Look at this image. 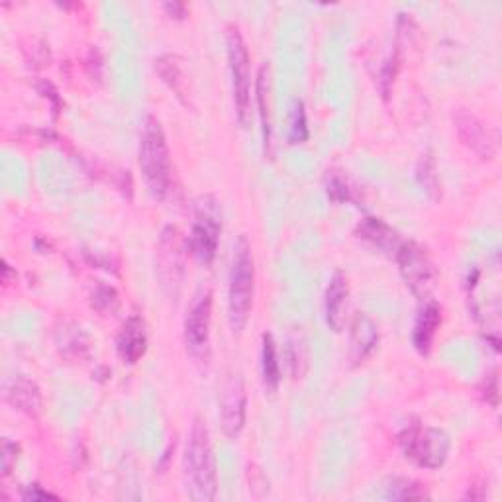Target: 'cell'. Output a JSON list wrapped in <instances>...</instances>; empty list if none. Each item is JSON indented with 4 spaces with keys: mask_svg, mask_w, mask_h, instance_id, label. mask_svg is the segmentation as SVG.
Instances as JSON below:
<instances>
[{
    "mask_svg": "<svg viewBox=\"0 0 502 502\" xmlns=\"http://www.w3.org/2000/svg\"><path fill=\"white\" fill-rule=\"evenodd\" d=\"M182 469H185L187 493L197 502H212L218 491L216 458L211 442V434L201 418H194L191 432L187 436L185 458H182Z\"/></svg>",
    "mask_w": 502,
    "mask_h": 502,
    "instance_id": "6da1fadb",
    "label": "cell"
},
{
    "mask_svg": "<svg viewBox=\"0 0 502 502\" xmlns=\"http://www.w3.org/2000/svg\"><path fill=\"white\" fill-rule=\"evenodd\" d=\"M138 163L153 197L163 199L171 189V173H173V167H171L169 145L163 128L153 116H148L143 120L140 133Z\"/></svg>",
    "mask_w": 502,
    "mask_h": 502,
    "instance_id": "7a4b0ae2",
    "label": "cell"
},
{
    "mask_svg": "<svg viewBox=\"0 0 502 502\" xmlns=\"http://www.w3.org/2000/svg\"><path fill=\"white\" fill-rule=\"evenodd\" d=\"M255 295V263L246 238H240L234 246L228 285V316L234 332L246 328Z\"/></svg>",
    "mask_w": 502,
    "mask_h": 502,
    "instance_id": "3957f363",
    "label": "cell"
},
{
    "mask_svg": "<svg viewBox=\"0 0 502 502\" xmlns=\"http://www.w3.org/2000/svg\"><path fill=\"white\" fill-rule=\"evenodd\" d=\"M400 448L407 459L424 469L442 468L449 456V436L439 428L412 424L400 434Z\"/></svg>",
    "mask_w": 502,
    "mask_h": 502,
    "instance_id": "277c9868",
    "label": "cell"
},
{
    "mask_svg": "<svg viewBox=\"0 0 502 502\" xmlns=\"http://www.w3.org/2000/svg\"><path fill=\"white\" fill-rule=\"evenodd\" d=\"M228 64L231 75V93L240 124H248L251 106V57L238 28H228Z\"/></svg>",
    "mask_w": 502,
    "mask_h": 502,
    "instance_id": "5b68a950",
    "label": "cell"
},
{
    "mask_svg": "<svg viewBox=\"0 0 502 502\" xmlns=\"http://www.w3.org/2000/svg\"><path fill=\"white\" fill-rule=\"evenodd\" d=\"M397 261L404 281H407L414 295H426L434 287V263L418 243H402L397 251Z\"/></svg>",
    "mask_w": 502,
    "mask_h": 502,
    "instance_id": "8992f818",
    "label": "cell"
},
{
    "mask_svg": "<svg viewBox=\"0 0 502 502\" xmlns=\"http://www.w3.org/2000/svg\"><path fill=\"white\" fill-rule=\"evenodd\" d=\"M211 320H212V297L211 292H202L187 312L185 318V341L187 349L194 358H206L208 344H211Z\"/></svg>",
    "mask_w": 502,
    "mask_h": 502,
    "instance_id": "52a82bcc",
    "label": "cell"
},
{
    "mask_svg": "<svg viewBox=\"0 0 502 502\" xmlns=\"http://www.w3.org/2000/svg\"><path fill=\"white\" fill-rule=\"evenodd\" d=\"M220 231H222V224H220V218L214 208L211 204L201 206L189 238V248L201 263L204 265L212 263L218 251Z\"/></svg>",
    "mask_w": 502,
    "mask_h": 502,
    "instance_id": "ba28073f",
    "label": "cell"
},
{
    "mask_svg": "<svg viewBox=\"0 0 502 502\" xmlns=\"http://www.w3.org/2000/svg\"><path fill=\"white\" fill-rule=\"evenodd\" d=\"M246 408L248 397L243 379L240 375H231L222 389V397H220L222 428L228 438H236L243 430V426H246Z\"/></svg>",
    "mask_w": 502,
    "mask_h": 502,
    "instance_id": "9c48e42d",
    "label": "cell"
},
{
    "mask_svg": "<svg viewBox=\"0 0 502 502\" xmlns=\"http://www.w3.org/2000/svg\"><path fill=\"white\" fill-rule=\"evenodd\" d=\"M453 118H456V128L463 143L469 145L471 150H475L485 159H491L495 153V143L491 138H488V130L481 124V122L463 108L458 110V114Z\"/></svg>",
    "mask_w": 502,
    "mask_h": 502,
    "instance_id": "30bf717a",
    "label": "cell"
},
{
    "mask_svg": "<svg viewBox=\"0 0 502 502\" xmlns=\"http://www.w3.org/2000/svg\"><path fill=\"white\" fill-rule=\"evenodd\" d=\"M145 348H148V336H145V324L142 318L132 316L126 320V324L122 326L118 340H116V349L118 355L126 363H138Z\"/></svg>",
    "mask_w": 502,
    "mask_h": 502,
    "instance_id": "8fae6325",
    "label": "cell"
},
{
    "mask_svg": "<svg viewBox=\"0 0 502 502\" xmlns=\"http://www.w3.org/2000/svg\"><path fill=\"white\" fill-rule=\"evenodd\" d=\"M348 297H349V287H348L346 275L334 273L326 289V322L334 330V332H341V330H344Z\"/></svg>",
    "mask_w": 502,
    "mask_h": 502,
    "instance_id": "7c38bea8",
    "label": "cell"
},
{
    "mask_svg": "<svg viewBox=\"0 0 502 502\" xmlns=\"http://www.w3.org/2000/svg\"><path fill=\"white\" fill-rule=\"evenodd\" d=\"M5 399L10 404L22 412H38L42 397H40V389L35 387L34 381L26 377H15L10 379L5 387Z\"/></svg>",
    "mask_w": 502,
    "mask_h": 502,
    "instance_id": "4fadbf2b",
    "label": "cell"
},
{
    "mask_svg": "<svg viewBox=\"0 0 502 502\" xmlns=\"http://www.w3.org/2000/svg\"><path fill=\"white\" fill-rule=\"evenodd\" d=\"M379 341L377 326L367 314L355 316L353 330H351V358L353 361H363L369 355Z\"/></svg>",
    "mask_w": 502,
    "mask_h": 502,
    "instance_id": "5bb4252c",
    "label": "cell"
},
{
    "mask_svg": "<svg viewBox=\"0 0 502 502\" xmlns=\"http://www.w3.org/2000/svg\"><path fill=\"white\" fill-rule=\"evenodd\" d=\"M439 320H442V312H439V306L436 302H428L424 306V310L420 312L418 320H416L414 326V346L418 351L426 353L430 349L436 330L439 326Z\"/></svg>",
    "mask_w": 502,
    "mask_h": 502,
    "instance_id": "9a60e30c",
    "label": "cell"
},
{
    "mask_svg": "<svg viewBox=\"0 0 502 502\" xmlns=\"http://www.w3.org/2000/svg\"><path fill=\"white\" fill-rule=\"evenodd\" d=\"M359 234L363 240L371 241L373 246L381 248V250H397L402 246V243H399V234L397 231L387 226L383 220L379 218H365L363 222L359 224Z\"/></svg>",
    "mask_w": 502,
    "mask_h": 502,
    "instance_id": "2e32d148",
    "label": "cell"
},
{
    "mask_svg": "<svg viewBox=\"0 0 502 502\" xmlns=\"http://www.w3.org/2000/svg\"><path fill=\"white\" fill-rule=\"evenodd\" d=\"M261 371H263V383L269 390H275L281 381V369H279V358L277 348L271 334H263V351H261Z\"/></svg>",
    "mask_w": 502,
    "mask_h": 502,
    "instance_id": "e0dca14e",
    "label": "cell"
},
{
    "mask_svg": "<svg viewBox=\"0 0 502 502\" xmlns=\"http://www.w3.org/2000/svg\"><path fill=\"white\" fill-rule=\"evenodd\" d=\"M426 488L412 479H404V477H397L387 487V498L393 500H418L426 498Z\"/></svg>",
    "mask_w": 502,
    "mask_h": 502,
    "instance_id": "ac0fdd59",
    "label": "cell"
},
{
    "mask_svg": "<svg viewBox=\"0 0 502 502\" xmlns=\"http://www.w3.org/2000/svg\"><path fill=\"white\" fill-rule=\"evenodd\" d=\"M292 113L289 118V142L290 143H304L309 138V128H306V113L302 101L292 103Z\"/></svg>",
    "mask_w": 502,
    "mask_h": 502,
    "instance_id": "d6986e66",
    "label": "cell"
},
{
    "mask_svg": "<svg viewBox=\"0 0 502 502\" xmlns=\"http://www.w3.org/2000/svg\"><path fill=\"white\" fill-rule=\"evenodd\" d=\"M267 67L260 69V75H257V103H260V116H261V128H263V138L265 145L271 140V124H269V104L267 99Z\"/></svg>",
    "mask_w": 502,
    "mask_h": 502,
    "instance_id": "ffe728a7",
    "label": "cell"
},
{
    "mask_svg": "<svg viewBox=\"0 0 502 502\" xmlns=\"http://www.w3.org/2000/svg\"><path fill=\"white\" fill-rule=\"evenodd\" d=\"M93 306L99 312H114L118 309V292L108 285H96L93 290Z\"/></svg>",
    "mask_w": 502,
    "mask_h": 502,
    "instance_id": "44dd1931",
    "label": "cell"
},
{
    "mask_svg": "<svg viewBox=\"0 0 502 502\" xmlns=\"http://www.w3.org/2000/svg\"><path fill=\"white\" fill-rule=\"evenodd\" d=\"M289 361H290V371H292V377L295 379H300L304 375V369H306V346H304V341H300L299 344V340H290V344H289Z\"/></svg>",
    "mask_w": 502,
    "mask_h": 502,
    "instance_id": "7402d4cb",
    "label": "cell"
},
{
    "mask_svg": "<svg viewBox=\"0 0 502 502\" xmlns=\"http://www.w3.org/2000/svg\"><path fill=\"white\" fill-rule=\"evenodd\" d=\"M0 453H3V471H5V475H8L12 469V463H15L18 458V446L12 444L10 439H5Z\"/></svg>",
    "mask_w": 502,
    "mask_h": 502,
    "instance_id": "603a6c76",
    "label": "cell"
},
{
    "mask_svg": "<svg viewBox=\"0 0 502 502\" xmlns=\"http://www.w3.org/2000/svg\"><path fill=\"white\" fill-rule=\"evenodd\" d=\"M24 498H26V500H40V498H57V497L52 495V493L40 491V487H30V491L24 493Z\"/></svg>",
    "mask_w": 502,
    "mask_h": 502,
    "instance_id": "cb8c5ba5",
    "label": "cell"
},
{
    "mask_svg": "<svg viewBox=\"0 0 502 502\" xmlns=\"http://www.w3.org/2000/svg\"><path fill=\"white\" fill-rule=\"evenodd\" d=\"M165 10L171 12V15H175V18H182V16H185V12H187V6L173 3V5H165Z\"/></svg>",
    "mask_w": 502,
    "mask_h": 502,
    "instance_id": "d4e9b609",
    "label": "cell"
}]
</instances>
